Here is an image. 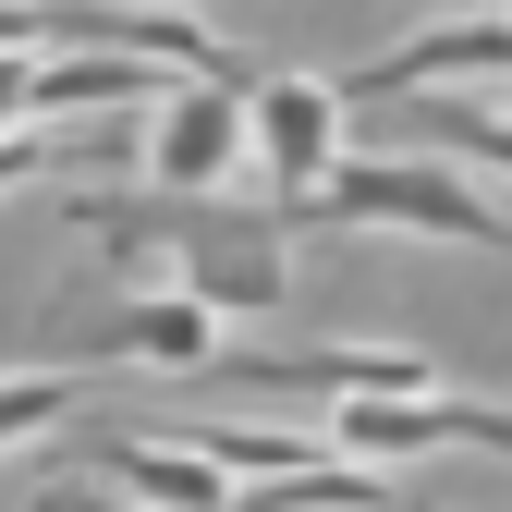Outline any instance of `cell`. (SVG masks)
<instances>
[{
    "label": "cell",
    "instance_id": "5",
    "mask_svg": "<svg viewBox=\"0 0 512 512\" xmlns=\"http://www.w3.org/2000/svg\"><path fill=\"white\" fill-rule=\"evenodd\" d=\"M232 391H330V403H403L439 391V366L415 342H305V354H208Z\"/></svg>",
    "mask_w": 512,
    "mask_h": 512
},
{
    "label": "cell",
    "instance_id": "11",
    "mask_svg": "<svg viewBox=\"0 0 512 512\" xmlns=\"http://www.w3.org/2000/svg\"><path fill=\"white\" fill-rule=\"evenodd\" d=\"M415 135H427V159L512 171V110H464V98H439V110H415Z\"/></svg>",
    "mask_w": 512,
    "mask_h": 512
},
{
    "label": "cell",
    "instance_id": "7",
    "mask_svg": "<svg viewBox=\"0 0 512 512\" xmlns=\"http://www.w3.org/2000/svg\"><path fill=\"white\" fill-rule=\"evenodd\" d=\"M232 159H244V86H159L147 196H220Z\"/></svg>",
    "mask_w": 512,
    "mask_h": 512
},
{
    "label": "cell",
    "instance_id": "12",
    "mask_svg": "<svg viewBox=\"0 0 512 512\" xmlns=\"http://www.w3.org/2000/svg\"><path fill=\"white\" fill-rule=\"evenodd\" d=\"M37 171H61V135H37V122H25V135H0V196H25Z\"/></svg>",
    "mask_w": 512,
    "mask_h": 512
},
{
    "label": "cell",
    "instance_id": "6",
    "mask_svg": "<svg viewBox=\"0 0 512 512\" xmlns=\"http://www.w3.org/2000/svg\"><path fill=\"white\" fill-rule=\"evenodd\" d=\"M439 74H512V13H452V25H415V37H391L378 61H354L342 74V110H391V98H427Z\"/></svg>",
    "mask_w": 512,
    "mask_h": 512
},
{
    "label": "cell",
    "instance_id": "3",
    "mask_svg": "<svg viewBox=\"0 0 512 512\" xmlns=\"http://www.w3.org/2000/svg\"><path fill=\"white\" fill-rule=\"evenodd\" d=\"M244 147H256V183H269V208L281 232H293V208L330 183V159H342V86L330 74H269V86H244Z\"/></svg>",
    "mask_w": 512,
    "mask_h": 512
},
{
    "label": "cell",
    "instance_id": "10",
    "mask_svg": "<svg viewBox=\"0 0 512 512\" xmlns=\"http://www.w3.org/2000/svg\"><path fill=\"white\" fill-rule=\"evenodd\" d=\"M61 415H86V366H0V452L49 439Z\"/></svg>",
    "mask_w": 512,
    "mask_h": 512
},
{
    "label": "cell",
    "instance_id": "1",
    "mask_svg": "<svg viewBox=\"0 0 512 512\" xmlns=\"http://www.w3.org/2000/svg\"><path fill=\"white\" fill-rule=\"evenodd\" d=\"M74 220L110 256H159L171 293H196L208 317H269L281 305V220L220 208V196H74Z\"/></svg>",
    "mask_w": 512,
    "mask_h": 512
},
{
    "label": "cell",
    "instance_id": "8",
    "mask_svg": "<svg viewBox=\"0 0 512 512\" xmlns=\"http://www.w3.org/2000/svg\"><path fill=\"white\" fill-rule=\"evenodd\" d=\"M208 354H220V317L196 293H135L74 330V366H208Z\"/></svg>",
    "mask_w": 512,
    "mask_h": 512
},
{
    "label": "cell",
    "instance_id": "9",
    "mask_svg": "<svg viewBox=\"0 0 512 512\" xmlns=\"http://www.w3.org/2000/svg\"><path fill=\"white\" fill-rule=\"evenodd\" d=\"M98 476L135 488V512H232V476L196 464L171 427H159V439H122V427H110V439H98Z\"/></svg>",
    "mask_w": 512,
    "mask_h": 512
},
{
    "label": "cell",
    "instance_id": "2",
    "mask_svg": "<svg viewBox=\"0 0 512 512\" xmlns=\"http://www.w3.org/2000/svg\"><path fill=\"white\" fill-rule=\"evenodd\" d=\"M293 232H427V244H500L512 256V220L452 159H330V183L293 208Z\"/></svg>",
    "mask_w": 512,
    "mask_h": 512
},
{
    "label": "cell",
    "instance_id": "4",
    "mask_svg": "<svg viewBox=\"0 0 512 512\" xmlns=\"http://www.w3.org/2000/svg\"><path fill=\"white\" fill-rule=\"evenodd\" d=\"M512 452V403L464 391H403V403H342L330 415V464H403V452Z\"/></svg>",
    "mask_w": 512,
    "mask_h": 512
},
{
    "label": "cell",
    "instance_id": "14",
    "mask_svg": "<svg viewBox=\"0 0 512 512\" xmlns=\"http://www.w3.org/2000/svg\"><path fill=\"white\" fill-rule=\"evenodd\" d=\"M391 512H439V500H415V488H403V500H391Z\"/></svg>",
    "mask_w": 512,
    "mask_h": 512
},
{
    "label": "cell",
    "instance_id": "13",
    "mask_svg": "<svg viewBox=\"0 0 512 512\" xmlns=\"http://www.w3.org/2000/svg\"><path fill=\"white\" fill-rule=\"evenodd\" d=\"M37 512H135V500H98V488H37Z\"/></svg>",
    "mask_w": 512,
    "mask_h": 512
}]
</instances>
